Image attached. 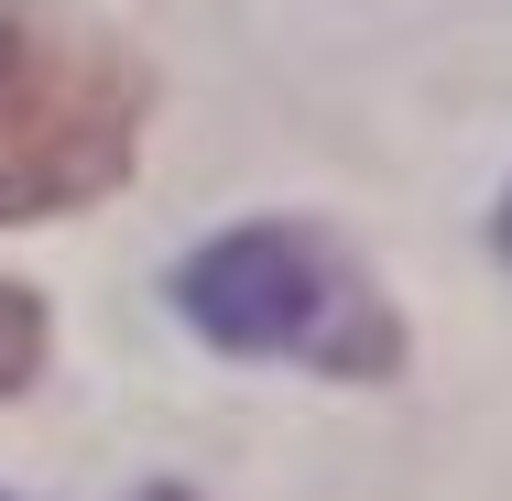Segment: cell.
<instances>
[{"label": "cell", "mask_w": 512, "mask_h": 501, "mask_svg": "<svg viewBox=\"0 0 512 501\" xmlns=\"http://www.w3.org/2000/svg\"><path fill=\"white\" fill-rule=\"evenodd\" d=\"M33 371H44V305L22 284H0V393H22Z\"/></svg>", "instance_id": "obj_3"}, {"label": "cell", "mask_w": 512, "mask_h": 501, "mask_svg": "<svg viewBox=\"0 0 512 501\" xmlns=\"http://www.w3.org/2000/svg\"><path fill=\"white\" fill-rule=\"evenodd\" d=\"M142 153V66L77 11L0 0V229L99 207Z\"/></svg>", "instance_id": "obj_1"}, {"label": "cell", "mask_w": 512, "mask_h": 501, "mask_svg": "<svg viewBox=\"0 0 512 501\" xmlns=\"http://www.w3.org/2000/svg\"><path fill=\"white\" fill-rule=\"evenodd\" d=\"M142 501H186V491H142Z\"/></svg>", "instance_id": "obj_4"}, {"label": "cell", "mask_w": 512, "mask_h": 501, "mask_svg": "<svg viewBox=\"0 0 512 501\" xmlns=\"http://www.w3.org/2000/svg\"><path fill=\"white\" fill-rule=\"evenodd\" d=\"M175 305H186L197 338L240 349V360H316V371H349V382H382L404 360L393 305L306 229H229L218 251H197L175 273Z\"/></svg>", "instance_id": "obj_2"}, {"label": "cell", "mask_w": 512, "mask_h": 501, "mask_svg": "<svg viewBox=\"0 0 512 501\" xmlns=\"http://www.w3.org/2000/svg\"><path fill=\"white\" fill-rule=\"evenodd\" d=\"M502 251H512V207H502Z\"/></svg>", "instance_id": "obj_5"}]
</instances>
